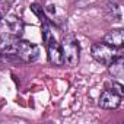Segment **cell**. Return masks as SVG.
<instances>
[{"mask_svg": "<svg viewBox=\"0 0 124 124\" xmlns=\"http://www.w3.org/2000/svg\"><path fill=\"white\" fill-rule=\"evenodd\" d=\"M121 98L117 92H114L112 89H105L98 101V105L104 109H117L121 104Z\"/></svg>", "mask_w": 124, "mask_h": 124, "instance_id": "cell-5", "label": "cell"}, {"mask_svg": "<svg viewBox=\"0 0 124 124\" xmlns=\"http://www.w3.org/2000/svg\"><path fill=\"white\" fill-rule=\"evenodd\" d=\"M108 72L114 79H123V76H124V58L121 54L108 64Z\"/></svg>", "mask_w": 124, "mask_h": 124, "instance_id": "cell-8", "label": "cell"}, {"mask_svg": "<svg viewBox=\"0 0 124 124\" xmlns=\"http://www.w3.org/2000/svg\"><path fill=\"white\" fill-rule=\"evenodd\" d=\"M19 39L21 38L16 37V35L2 34L0 35V55H3V57H15Z\"/></svg>", "mask_w": 124, "mask_h": 124, "instance_id": "cell-4", "label": "cell"}, {"mask_svg": "<svg viewBox=\"0 0 124 124\" xmlns=\"http://www.w3.org/2000/svg\"><path fill=\"white\" fill-rule=\"evenodd\" d=\"M91 54L98 63L108 66L114 58H117L120 55V51H118V48H114V47H111L105 42H96V44L92 45Z\"/></svg>", "mask_w": 124, "mask_h": 124, "instance_id": "cell-2", "label": "cell"}, {"mask_svg": "<svg viewBox=\"0 0 124 124\" xmlns=\"http://www.w3.org/2000/svg\"><path fill=\"white\" fill-rule=\"evenodd\" d=\"M47 53H48V60L50 63L54 66H63V54H61V48H60V42H57L54 38H51L47 44Z\"/></svg>", "mask_w": 124, "mask_h": 124, "instance_id": "cell-6", "label": "cell"}, {"mask_svg": "<svg viewBox=\"0 0 124 124\" xmlns=\"http://www.w3.org/2000/svg\"><path fill=\"white\" fill-rule=\"evenodd\" d=\"M38 55H39V48L35 44H31L25 39H19L16 54H15L16 58L25 61V63H32L38 58Z\"/></svg>", "mask_w": 124, "mask_h": 124, "instance_id": "cell-3", "label": "cell"}, {"mask_svg": "<svg viewBox=\"0 0 124 124\" xmlns=\"http://www.w3.org/2000/svg\"><path fill=\"white\" fill-rule=\"evenodd\" d=\"M0 21H2V13H0Z\"/></svg>", "mask_w": 124, "mask_h": 124, "instance_id": "cell-12", "label": "cell"}, {"mask_svg": "<svg viewBox=\"0 0 124 124\" xmlns=\"http://www.w3.org/2000/svg\"><path fill=\"white\" fill-rule=\"evenodd\" d=\"M9 26L15 31V35H16V37L21 35V32H22V23H21V21H19L18 18L12 16V18L9 19Z\"/></svg>", "mask_w": 124, "mask_h": 124, "instance_id": "cell-9", "label": "cell"}, {"mask_svg": "<svg viewBox=\"0 0 124 124\" xmlns=\"http://www.w3.org/2000/svg\"><path fill=\"white\" fill-rule=\"evenodd\" d=\"M112 91H114V92H117L120 96H123V95H124V88H123V85H121V83H118V82H112Z\"/></svg>", "mask_w": 124, "mask_h": 124, "instance_id": "cell-11", "label": "cell"}, {"mask_svg": "<svg viewBox=\"0 0 124 124\" xmlns=\"http://www.w3.org/2000/svg\"><path fill=\"white\" fill-rule=\"evenodd\" d=\"M104 42L111 45V47H114V48H121L123 44H124V31L121 28L109 31L104 37Z\"/></svg>", "mask_w": 124, "mask_h": 124, "instance_id": "cell-7", "label": "cell"}, {"mask_svg": "<svg viewBox=\"0 0 124 124\" xmlns=\"http://www.w3.org/2000/svg\"><path fill=\"white\" fill-rule=\"evenodd\" d=\"M60 48H61V54H63V61L64 64L75 67L79 63V58H80V45L79 41L76 39L75 35H64L61 38L60 42Z\"/></svg>", "mask_w": 124, "mask_h": 124, "instance_id": "cell-1", "label": "cell"}, {"mask_svg": "<svg viewBox=\"0 0 124 124\" xmlns=\"http://www.w3.org/2000/svg\"><path fill=\"white\" fill-rule=\"evenodd\" d=\"M31 10L39 18V21H41V23H44V22H48V19H47V16H45V13L42 12V8L39 6V5H37V3H34V5H31Z\"/></svg>", "mask_w": 124, "mask_h": 124, "instance_id": "cell-10", "label": "cell"}]
</instances>
